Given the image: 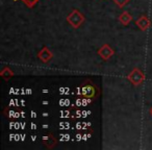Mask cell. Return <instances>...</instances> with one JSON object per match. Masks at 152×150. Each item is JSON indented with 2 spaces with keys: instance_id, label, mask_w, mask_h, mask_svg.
Wrapping results in <instances>:
<instances>
[{
  "instance_id": "obj_8",
  "label": "cell",
  "mask_w": 152,
  "mask_h": 150,
  "mask_svg": "<svg viewBox=\"0 0 152 150\" xmlns=\"http://www.w3.org/2000/svg\"><path fill=\"white\" fill-rule=\"evenodd\" d=\"M118 19H119V22H120L121 24L127 26L131 22V20H132V16H131L128 12H123V13L119 16Z\"/></svg>"
},
{
  "instance_id": "obj_6",
  "label": "cell",
  "mask_w": 152,
  "mask_h": 150,
  "mask_svg": "<svg viewBox=\"0 0 152 150\" xmlns=\"http://www.w3.org/2000/svg\"><path fill=\"white\" fill-rule=\"evenodd\" d=\"M42 142L48 149H52V148L56 145L57 140L53 137L52 133L48 132V133H45V135L42 137Z\"/></svg>"
},
{
  "instance_id": "obj_10",
  "label": "cell",
  "mask_w": 152,
  "mask_h": 150,
  "mask_svg": "<svg viewBox=\"0 0 152 150\" xmlns=\"http://www.w3.org/2000/svg\"><path fill=\"white\" fill-rule=\"evenodd\" d=\"M15 1H19V0H15ZM22 1L25 3L27 7H29V9H32V7H34V5H36L37 3L40 1V0H22Z\"/></svg>"
},
{
  "instance_id": "obj_12",
  "label": "cell",
  "mask_w": 152,
  "mask_h": 150,
  "mask_svg": "<svg viewBox=\"0 0 152 150\" xmlns=\"http://www.w3.org/2000/svg\"><path fill=\"white\" fill-rule=\"evenodd\" d=\"M149 113H150V115H151V116H152V108H150V110H149Z\"/></svg>"
},
{
  "instance_id": "obj_11",
  "label": "cell",
  "mask_w": 152,
  "mask_h": 150,
  "mask_svg": "<svg viewBox=\"0 0 152 150\" xmlns=\"http://www.w3.org/2000/svg\"><path fill=\"white\" fill-rule=\"evenodd\" d=\"M115 4H117L119 7H124L126 4L130 2V0H113Z\"/></svg>"
},
{
  "instance_id": "obj_1",
  "label": "cell",
  "mask_w": 152,
  "mask_h": 150,
  "mask_svg": "<svg viewBox=\"0 0 152 150\" xmlns=\"http://www.w3.org/2000/svg\"><path fill=\"white\" fill-rule=\"evenodd\" d=\"M100 94L99 89L97 86L90 79H87L85 83H81V86L77 90V96H80L81 98L86 99H95Z\"/></svg>"
},
{
  "instance_id": "obj_3",
  "label": "cell",
  "mask_w": 152,
  "mask_h": 150,
  "mask_svg": "<svg viewBox=\"0 0 152 150\" xmlns=\"http://www.w3.org/2000/svg\"><path fill=\"white\" fill-rule=\"evenodd\" d=\"M127 79L130 81V83L137 87V86L142 85L144 83V80L146 79V76L143 71H141L139 68H135L127 75Z\"/></svg>"
},
{
  "instance_id": "obj_4",
  "label": "cell",
  "mask_w": 152,
  "mask_h": 150,
  "mask_svg": "<svg viewBox=\"0 0 152 150\" xmlns=\"http://www.w3.org/2000/svg\"><path fill=\"white\" fill-rule=\"evenodd\" d=\"M97 53L103 61H108L115 54V50L108 44H103L98 49Z\"/></svg>"
},
{
  "instance_id": "obj_5",
  "label": "cell",
  "mask_w": 152,
  "mask_h": 150,
  "mask_svg": "<svg viewBox=\"0 0 152 150\" xmlns=\"http://www.w3.org/2000/svg\"><path fill=\"white\" fill-rule=\"evenodd\" d=\"M38 59H40L42 63L46 64L53 59V53L51 52V50L48 48V47L45 46L38 52Z\"/></svg>"
},
{
  "instance_id": "obj_9",
  "label": "cell",
  "mask_w": 152,
  "mask_h": 150,
  "mask_svg": "<svg viewBox=\"0 0 152 150\" xmlns=\"http://www.w3.org/2000/svg\"><path fill=\"white\" fill-rule=\"evenodd\" d=\"M0 76L2 77L4 80H9L14 76V72L10 67H4L0 72Z\"/></svg>"
},
{
  "instance_id": "obj_7",
  "label": "cell",
  "mask_w": 152,
  "mask_h": 150,
  "mask_svg": "<svg viewBox=\"0 0 152 150\" xmlns=\"http://www.w3.org/2000/svg\"><path fill=\"white\" fill-rule=\"evenodd\" d=\"M135 24H137V26L142 31H145V30H147L148 28L151 26V21H150L149 18L146 17V16H141V17L135 21Z\"/></svg>"
},
{
  "instance_id": "obj_2",
  "label": "cell",
  "mask_w": 152,
  "mask_h": 150,
  "mask_svg": "<svg viewBox=\"0 0 152 150\" xmlns=\"http://www.w3.org/2000/svg\"><path fill=\"white\" fill-rule=\"evenodd\" d=\"M67 22L73 28H78V27H80L81 24L85 22V16H83L77 9H74V10H72L71 13L68 15Z\"/></svg>"
}]
</instances>
